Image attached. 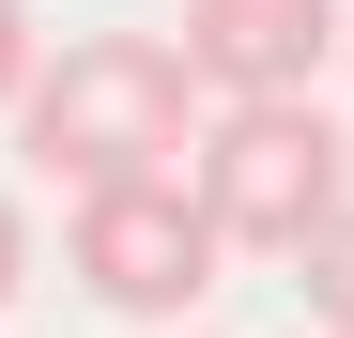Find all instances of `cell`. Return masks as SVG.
<instances>
[{
    "label": "cell",
    "mask_w": 354,
    "mask_h": 338,
    "mask_svg": "<svg viewBox=\"0 0 354 338\" xmlns=\"http://www.w3.org/2000/svg\"><path fill=\"white\" fill-rule=\"evenodd\" d=\"M16 123L46 154V185H139V169H185L201 62L154 46V31H77V46H46V77L16 92Z\"/></svg>",
    "instance_id": "cell-1"
},
{
    "label": "cell",
    "mask_w": 354,
    "mask_h": 338,
    "mask_svg": "<svg viewBox=\"0 0 354 338\" xmlns=\"http://www.w3.org/2000/svg\"><path fill=\"white\" fill-rule=\"evenodd\" d=\"M185 185H201V215H216V246L292 261V246L354 200V169H339V123H324L308 92H231L216 123L185 139Z\"/></svg>",
    "instance_id": "cell-2"
},
{
    "label": "cell",
    "mask_w": 354,
    "mask_h": 338,
    "mask_svg": "<svg viewBox=\"0 0 354 338\" xmlns=\"http://www.w3.org/2000/svg\"><path fill=\"white\" fill-rule=\"evenodd\" d=\"M62 261H77V292H93V308L169 323V308H201V292H216V261H231V246H216V215H201L185 169H139V185H77Z\"/></svg>",
    "instance_id": "cell-3"
},
{
    "label": "cell",
    "mask_w": 354,
    "mask_h": 338,
    "mask_svg": "<svg viewBox=\"0 0 354 338\" xmlns=\"http://www.w3.org/2000/svg\"><path fill=\"white\" fill-rule=\"evenodd\" d=\"M339 0H185V31H169V46H185V62H201V92L231 108V92H308L324 62H339Z\"/></svg>",
    "instance_id": "cell-4"
},
{
    "label": "cell",
    "mask_w": 354,
    "mask_h": 338,
    "mask_svg": "<svg viewBox=\"0 0 354 338\" xmlns=\"http://www.w3.org/2000/svg\"><path fill=\"white\" fill-rule=\"evenodd\" d=\"M292 292H308V308H324V338H354V200L324 215V231H308V246H292Z\"/></svg>",
    "instance_id": "cell-5"
},
{
    "label": "cell",
    "mask_w": 354,
    "mask_h": 338,
    "mask_svg": "<svg viewBox=\"0 0 354 338\" xmlns=\"http://www.w3.org/2000/svg\"><path fill=\"white\" fill-rule=\"evenodd\" d=\"M31 77H46V62H31V0H0V108H16Z\"/></svg>",
    "instance_id": "cell-6"
},
{
    "label": "cell",
    "mask_w": 354,
    "mask_h": 338,
    "mask_svg": "<svg viewBox=\"0 0 354 338\" xmlns=\"http://www.w3.org/2000/svg\"><path fill=\"white\" fill-rule=\"evenodd\" d=\"M16 292H31V215L0 200V308H16Z\"/></svg>",
    "instance_id": "cell-7"
},
{
    "label": "cell",
    "mask_w": 354,
    "mask_h": 338,
    "mask_svg": "<svg viewBox=\"0 0 354 338\" xmlns=\"http://www.w3.org/2000/svg\"><path fill=\"white\" fill-rule=\"evenodd\" d=\"M339 62H354V31H339Z\"/></svg>",
    "instance_id": "cell-8"
}]
</instances>
